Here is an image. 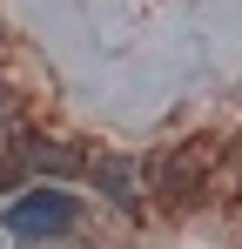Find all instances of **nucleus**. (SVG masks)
<instances>
[{
  "instance_id": "f03ea898",
  "label": "nucleus",
  "mask_w": 242,
  "mask_h": 249,
  "mask_svg": "<svg viewBox=\"0 0 242 249\" xmlns=\"http://www.w3.org/2000/svg\"><path fill=\"white\" fill-rule=\"evenodd\" d=\"M202 162H208L202 148H175V155L161 162V189H168V196H189V189H195V175H202Z\"/></svg>"
},
{
  "instance_id": "f257e3e1",
  "label": "nucleus",
  "mask_w": 242,
  "mask_h": 249,
  "mask_svg": "<svg viewBox=\"0 0 242 249\" xmlns=\"http://www.w3.org/2000/svg\"><path fill=\"white\" fill-rule=\"evenodd\" d=\"M74 222H81V202L68 189H34V196H20L7 209V229L14 236H68Z\"/></svg>"
},
{
  "instance_id": "7ed1b4c3",
  "label": "nucleus",
  "mask_w": 242,
  "mask_h": 249,
  "mask_svg": "<svg viewBox=\"0 0 242 249\" xmlns=\"http://www.w3.org/2000/svg\"><path fill=\"white\" fill-rule=\"evenodd\" d=\"M101 175H108V196L115 202H135V168L128 162H101Z\"/></svg>"
}]
</instances>
